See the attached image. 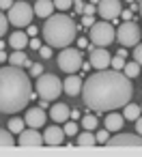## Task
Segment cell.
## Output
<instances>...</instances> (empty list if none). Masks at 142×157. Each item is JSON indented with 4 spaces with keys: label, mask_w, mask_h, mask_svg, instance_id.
<instances>
[{
    "label": "cell",
    "mask_w": 142,
    "mask_h": 157,
    "mask_svg": "<svg viewBox=\"0 0 142 157\" xmlns=\"http://www.w3.org/2000/svg\"><path fill=\"white\" fill-rule=\"evenodd\" d=\"M131 78L118 73L116 69H99L97 73L88 75L82 86V99L95 112H112L116 108H125L131 101Z\"/></svg>",
    "instance_id": "6da1fadb"
},
{
    "label": "cell",
    "mask_w": 142,
    "mask_h": 157,
    "mask_svg": "<svg viewBox=\"0 0 142 157\" xmlns=\"http://www.w3.org/2000/svg\"><path fill=\"white\" fill-rule=\"evenodd\" d=\"M33 97V84L28 73L22 67H2L0 69V112L2 114H17L26 108Z\"/></svg>",
    "instance_id": "7a4b0ae2"
},
{
    "label": "cell",
    "mask_w": 142,
    "mask_h": 157,
    "mask_svg": "<svg viewBox=\"0 0 142 157\" xmlns=\"http://www.w3.org/2000/svg\"><path fill=\"white\" fill-rule=\"evenodd\" d=\"M78 24L69 15H50L43 24V37L52 48H69L75 41Z\"/></svg>",
    "instance_id": "3957f363"
},
{
    "label": "cell",
    "mask_w": 142,
    "mask_h": 157,
    "mask_svg": "<svg viewBox=\"0 0 142 157\" xmlns=\"http://www.w3.org/2000/svg\"><path fill=\"white\" fill-rule=\"evenodd\" d=\"M35 90H37V95H39L41 99L54 101L65 88H63V82L58 80V75H54V73H41V75L37 78Z\"/></svg>",
    "instance_id": "277c9868"
},
{
    "label": "cell",
    "mask_w": 142,
    "mask_h": 157,
    "mask_svg": "<svg viewBox=\"0 0 142 157\" xmlns=\"http://www.w3.org/2000/svg\"><path fill=\"white\" fill-rule=\"evenodd\" d=\"M88 37H90V43L99 45V48H108L110 43H114V26L103 20V22H95L90 28H88Z\"/></svg>",
    "instance_id": "5b68a950"
},
{
    "label": "cell",
    "mask_w": 142,
    "mask_h": 157,
    "mask_svg": "<svg viewBox=\"0 0 142 157\" xmlns=\"http://www.w3.org/2000/svg\"><path fill=\"white\" fill-rule=\"evenodd\" d=\"M33 15H35V9L26 2V0H17L13 2V7L9 9V22L17 28H24L33 22Z\"/></svg>",
    "instance_id": "8992f818"
},
{
    "label": "cell",
    "mask_w": 142,
    "mask_h": 157,
    "mask_svg": "<svg viewBox=\"0 0 142 157\" xmlns=\"http://www.w3.org/2000/svg\"><path fill=\"white\" fill-rule=\"evenodd\" d=\"M58 67L65 73H78L82 69V52L75 48H63L58 54Z\"/></svg>",
    "instance_id": "52a82bcc"
},
{
    "label": "cell",
    "mask_w": 142,
    "mask_h": 157,
    "mask_svg": "<svg viewBox=\"0 0 142 157\" xmlns=\"http://www.w3.org/2000/svg\"><path fill=\"white\" fill-rule=\"evenodd\" d=\"M116 39H118V43L123 45V48H136L138 43H140V39H142V33H140V28L131 22V20H127V22H123L121 26H118V30H116Z\"/></svg>",
    "instance_id": "ba28073f"
},
{
    "label": "cell",
    "mask_w": 142,
    "mask_h": 157,
    "mask_svg": "<svg viewBox=\"0 0 142 157\" xmlns=\"http://www.w3.org/2000/svg\"><path fill=\"white\" fill-rule=\"evenodd\" d=\"M88 52H90V58H88V60H90V65H93L95 69H108V67H110L112 56H110L108 50H103V48L90 43V45H88Z\"/></svg>",
    "instance_id": "9c48e42d"
},
{
    "label": "cell",
    "mask_w": 142,
    "mask_h": 157,
    "mask_svg": "<svg viewBox=\"0 0 142 157\" xmlns=\"http://www.w3.org/2000/svg\"><path fill=\"white\" fill-rule=\"evenodd\" d=\"M97 11L103 20H114L123 13V7H121V0H99V5H97Z\"/></svg>",
    "instance_id": "30bf717a"
},
{
    "label": "cell",
    "mask_w": 142,
    "mask_h": 157,
    "mask_svg": "<svg viewBox=\"0 0 142 157\" xmlns=\"http://www.w3.org/2000/svg\"><path fill=\"white\" fill-rule=\"evenodd\" d=\"M106 146H142V136L136 131V133H116L112 136Z\"/></svg>",
    "instance_id": "8fae6325"
},
{
    "label": "cell",
    "mask_w": 142,
    "mask_h": 157,
    "mask_svg": "<svg viewBox=\"0 0 142 157\" xmlns=\"http://www.w3.org/2000/svg\"><path fill=\"white\" fill-rule=\"evenodd\" d=\"M20 146H43V136L35 129V127H28L20 133V140H17Z\"/></svg>",
    "instance_id": "7c38bea8"
},
{
    "label": "cell",
    "mask_w": 142,
    "mask_h": 157,
    "mask_svg": "<svg viewBox=\"0 0 142 157\" xmlns=\"http://www.w3.org/2000/svg\"><path fill=\"white\" fill-rule=\"evenodd\" d=\"M24 121H26L28 127H35V129L43 127V125H45V112H43V108H41V105H37V108H28Z\"/></svg>",
    "instance_id": "4fadbf2b"
},
{
    "label": "cell",
    "mask_w": 142,
    "mask_h": 157,
    "mask_svg": "<svg viewBox=\"0 0 142 157\" xmlns=\"http://www.w3.org/2000/svg\"><path fill=\"white\" fill-rule=\"evenodd\" d=\"M65 129L63 127H58V125H52V127H45V133H43V142L48 144V146H58V144H63V140H65Z\"/></svg>",
    "instance_id": "5bb4252c"
},
{
    "label": "cell",
    "mask_w": 142,
    "mask_h": 157,
    "mask_svg": "<svg viewBox=\"0 0 142 157\" xmlns=\"http://www.w3.org/2000/svg\"><path fill=\"white\" fill-rule=\"evenodd\" d=\"M50 118L54 123H67L71 118V110L67 103H54L52 110H50Z\"/></svg>",
    "instance_id": "9a60e30c"
},
{
    "label": "cell",
    "mask_w": 142,
    "mask_h": 157,
    "mask_svg": "<svg viewBox=\"0 0 142 157\" xmlns=\"http://www.w3.org/2000/svg\"><path fill=\"white\" fill-rule=\"evenodd\" d=\"M82 86H84V82H82V80H80V75H75V73H69V78H67V80H65V84H63V88H65V93H67L69 97L80 95Z\"/></svg>",
    "instance_id": "2e32d148"
},
{
    "label": "cell",
    "mask_w": 142,
    "mask_h": 157,
    "mask_svg": "<svg viewBox=\"0 0 142 157\" xmlns=\"http://www.w3.org/2000/svg\"><path fill=\"white\" fill-rule=\"evenodd\" d=\"M35 15L37 17H50L52 13H54V9H56V5H54V0H37L35 2Z\"/></svg>",
    "instance_id": "e0dca14e"
},
{
    "label": "cell",
    "mask_w": 142,
    "mask_h": 157,
    "mask_svg": "<svg viewBox=\"0 0 142 157\" xmlns=\"http://www.w3.org/2000/svg\"><path fill=\"white\" fill-rule=\"evenodd\" d=\"M106 129L108 131H121V127H123V123H125V116H121V114H116L114 110L112 112H108V116H106Z\"/></svg>",
    "instance_id": "ac0fdd59"
},
{
    "label": "cell",
    "mask_w": 142,
    "mask_h": 157,
    "mask_svg": "<svg viewBox=\"0 0 142 157\" xmlns=\"http://www.w3.org/2000/svg\"><path fill=\"white\" fill-rule=\"evenodd\" d=\"M9 45H11L13 50H24V48L28 45V37H26V33H22V30L11 33V37H9Z\"/></svg>",
    "instance_id": "d6986e66"
},
{
    "label": "cell",
    "mask_w": 142,
    "mask_h": 157,
    "mask_svg": "<svg viewBox=\"0 0 142 157\" xmlns=\"http://www.w3.org/2000/svg\"><path fill=\"white\" fill-rule=\"evenodd\" d=\"M75 144H78V146H95V144H97V136H95L90 129H84V131L75 138Z\"/></svg>",
    "instance_id": "ffe728a7"
},
{
    "label": "cell",
    "mask_w": 142,
    "mask_h": 157,
    "mask_svg": "<svg viewBox=\"0 0 142 157\" xmlns=\"http://www.w3.org/2000/svg\"><path fill=\"white\" fill-rule=\"evenodd\" d=\"M9 63H11V65H15V67H28V65H30V60H28L26 52H22V50H15V52L9 56Z\"/></svg>",
    "instance_id": "44dd1931"
},
{
    "label": "cell",
    "mask_w": 142,
    "mask_h": 157,
    "mask_svg": "<svg viewBox=\"0 0 142 157\" xmlns=\"http://www.w3.org/2000/svg\"><path fill=\"white\" fill-rule=\"evenodd\" d=\"M123 116H125L127 121H138V118L142 116V108H140V105H136V103H127V105H125Z\"/></svg>",
    "instance_id": "7402d4cb"
},
{
    "label": "cell",
    "mask_w": 142,
    "mask_h": 157,
    "mask_svg": "<svg viewBox=\"0 0 142 157\" xmlns=\"http://www.w3.org/2000/svg\"><path fill=\"white\" fill-rule=\"evenodd\" d=\"M140 69H142V67H140L136 60H133V63L129 60V63H125V67H123V73H125L127 78H138V75H140Z\"/></svg>",
    "instance_id": "603a6c76"
},
{
    "label": "cell",
    "mask_w": 142,
    "mask_h": 157,
    "mask_svg": "<svg viewBox=\"0 0 142 157\" xmlns=\"http://www.w3.org/2000/svg\"><path fill=\"white\" fill-rule=\"evenodd\" d=\"M9 129H11V133H22L24 129H26V121L24 118H17V116H13L11 121H9Z\"/></svg>",
    "instance_id": "cb8c5ba5"
},
{
    "label": "cell",
    "mask_w": 142,
    "mask_h": 157,
    "mask_svg": "<svg viewBox=\"0 0 142 157\" xmlns=\"http://www.w3.org/2000/svg\"><path fill=\"white\" fill-rule=\"evenodd\" d=\"M0 146H15V138L11 136V129H0Z\"/></svg>",
    "instance_id": "d4e9b609"
},
{
    "label": "cell",
    "mask_w": 142,
    "mask_h": 157,
    "mask_svg": "<svg viewBox=\"0 0 142 157\" xmlns=\"http://www.w3.org/2000/svg\"><path fill=\"white\" fill-rule=\"evenodd\" d=\"M7 28H9V15H5L0 11V39L7 35Z\"/></svg>",
    "instance_id": "484cf974"
},
{
    "label": "cell",
    "mask_w": 142,
    "mask_h": 157,
    "mask_svg": "<svg viewBox=\"0 0 142 157\" xmlns=\"http://www.w3.org/2000/svg\"><path fill=\"white\" fill-rule=\"evenodd\" d=\"M82 125H84V129H90V131H93V129L97 127V118H95L93 114H88V116L82 118Z\"/></svg>",
    "instance_id": "4316f807"
},
{
    "label": "cell",
    "mask_w": 142,
    "mask_h": 157,
    "mask_svg": "<svg viewBox=\"0 0 142 157\" xmlns=\"http://www.w3.org/2000/svg\"><path fill=\"white\" fill-rule=\"evenodd\" d=\"M54 5L58 11H69L73 7V0H54Z\"/></svg>",
    "instance_id": "83f0119b"
},
{
    "label": "cell",
    "mask_w": 142,
    "mask_h": 157,
    "mask_svg": "<svg viewBox=\"0 0 142 157\" xmlns=\"http://www.w3.org/2000/svg\"><path fill=\"white\" fill-rule=\"evenodd\" d=\"M63 129H65V133H67V136H78V125H75L71 118L65 123V127H63Z\"/></svg>",
    "instance_id": "f1b7e54d"
},
{
    "label": "cell",
    "mask_w": 142,
    "mask_h": 157,
    "mask_svg": "<svg viewBox=\"0 0 142 157\" xmlns=\"http://www.w3.org/2000/svg\"><path fill=\"white\" fill-rule=\"evenodd\" d=\"M110 65H112V69H116V71H118V69H123V67H125V56H118V54H116V56L112 58V63H110Z\"/></svg>",
    "instance_id": "f546056e"
},
{
    "label": "cell",
    "mask_w": 142,
    "mask_h": 157,
    "mask_svg": "<svg viewBox=\"0 0 142 157\" xmlns=\"http://www.w3.org/2000/svg\"><path fill=\"white\" fill-rule=\"evenodd\" d=\"M110 140V131L103 129V131H97V144H106Z\"/></svg>",
    "instance_id": "4dcf8cb0"
},
{
    "label": "cell",
    "mask_w": 142,
    "mask_h": 157,
    "mask_svg": "<svg viewBox=\"0 0 142 157\" xmlns=\"http://www.w3.org/2000/svg\"><path fill=\"white\" fill-rule=\"evenodd\" d=\"M133 60L142 67V43H138V45L133 48Z\"/></svg>",
    "instance_id": "1f68e13d"
},
{
    "label": "cell",
    "mask_w": 142,
    "mask_h": 157,
    "mask_svg": "<svg viewBox=\"0 0 142 157\" xmlns=\"http://www.w3.org/2000/svg\"><path fill=\"white\" fill-rule=\"evenodd\" d=\"M39 54H41V58L48 60V58L52 56V45H41V48H39Z\"/></svg>",
    "instance_id": "d6a6232c"
},
{
    "label": "cell",
    "mask_w": 142,
    "mask_h": 157,
    "mask_svg": "<svg viewBox=\"0 0 142 157\" xmlns=\"http://www.w3.org/2000/svg\"><path fill=\"white\" fill-rule=\"evenodd\" d=\"M30 73H33L35 78H39V75L43 73V67H41L39 63H37V65H30Z\"/></svg>",
    "instance_id": "836d02e7"
},
{
    "label": "cell",
    "mask_w": 142,
    "mask_h": 157,
    "mask_svg": "<svg viewBox=\"0 0 142 157\" xmlns=\"http://www.w3.org/2000/svg\"><path fill=\"white\" fill-rule=\"evenodd\" d=\"M95 11H97V5H93V2H88L84 7V15H95Z\"/></svg>",
    "instance_id": "e575fe53"
},
{
    "label": "cell",
    "mask_w": 142,
    "mask_h": 157,
    "mask_svg": "<svg viewBox=\"0 0 142 157\" xmlns=\"http://www.w3.org/2000/svg\"><path fill=\"white\" fill-rule=\"evenodd\" d=\"M82 24H84L86 28H90V26L95 24V17H93V15H84V17H82Z\"/></svg>",
    "instance_id": "d590c367"
},
{
    "label": "cell",
    "mask_w": 142,
    "mask_h": 157,
    "mask_svg": "<svg viewBox=\"0 0 142 157\" xmlns=\"http://www.w3.org/2000/svg\"><path fill=\"white\" fill-rule=\"evenodd\" d=\"M11 7H13V0H0V9H7L9 11Z\"/></svg>",
    "instance_id": "8d00e7d4"
},
{
    "label": "cell",
    "mask_w": 142,
    "mask_h": 157,
    "mask_svg": "<svg viewBox=\"0 0 142 157\" xmlns=\"http://www.w3.org/2000/svg\"><path fill=\"white\" fill-rule=\"evenodd\" d=\"M121 17L127 22V20H131V17H133V13H131V11H123V13H121Z\"/></svg>",
    "instance_id": "74e56055"
},
{
    "label": "cell",
    "mask_w": 142,
    "mask_h": 157,
    "mask_svg": "<svg viewBox=\"0 0 142 157\" xmlns=\"http://www.w3.org/2000/svg\"><path fill=\"white\" fill-rule=\"evenodd\" d=\"M30 48H33V50H39V48H41V41H39V39H33V41H30Z\"/></svg>",
    "instance_id": "f35d334b"
},
{
    "label": "cell",
    "mask_w": 142,
    "mask_h": 157,
    "mask_svg": "<svg viewBox=\"0 0 142 157\" xmlns=\"http://www.w3.org/2000/svg\"><path fill=\"white\" fill-rule=\"evenodd\" d=\"M136 131H138V133L142 136V116H140V118L136 121Z\"/></svg>",
    "instance_id": "ab89813d"
},
{
    "label": "cell",
    "mask_w": 142,
    "mask_h": 157,
    "mask_svg": "<svg viewBox=\"0 0 142 157\" xmlns=\"http://www.w3.org/2000/svg\"><path fill=\"white\" fill-rule=\"evenodd\" d=\"M26 35H33V37H35V35H37V28H35L33 24H28V33H26Z\"/></svg>",
    "instance_id": "60d3db41"
},
{
    "label": "cell",
    "mask_w": 142,
    "mask_h": 157,
    "mask_svg": "<svg viewBox=\"0 0 142 157\" xmlns=\"http://www.w3.org/2000/svg\"><path fill=\"white\" fill-rule=\"evenodd\" d=\"M5 60H9V56H7V52H0V63H5Z\"/></svg>",
    "instance_id": "b9f144b4"
},
{
    "label": "cell",
    "mask_w": 142,
    "mask_h": 157,
    "mask_svg": "<svg viewBox=\"0 0 142 157\" xmlns=\"http://www.w3.org/2000/svg\"><path fill=\"white\" fill-rule=\"evenodd\" d=\"M78 45H80V48H86V45H88V41H86V39H80V41H78Z\"/></svg>",
    "instance_id": "7bdbcfd3"
},
{
    "label": "cell",
    "mask_w": 142,
    "mask_h": 157,
    "mask_svg": "<svg viewBox=\"0 0 142 157\" xmlns=\"http://www.w3.org/2000/svg\"><path fill=\"white\" fill-rule=\"evenodd\" d=\"M71 118H73V121H75V118H80V112H78V110H73V112H71Z\"/></svg>",
    "instance_id": "ee69618b"
},
{
    "label": "cell",
    "mask_w": 142,
    "mask_h": 157,
    "mask_svg": "<svg viewBox=\"0 0 142 157\" xmlns=\"http://www.w3.org/2000/svg\"><path fill=\"white\" fill-rule=\"evenodd\" d=\"M138 11H140V17H142V0H138Z\"/></svg>",
    "instance_id": "f6af8a7d"
},
{
    "label": "cell",
    "mask_w": 142,
    "mask_h": 157,
    "mask_svg": "<svg viewBox=\"0 0 142 157\" xmlns=\"http://www.w3.org/2000/svg\"><path fill=\"white\" fill-rule=\"evenodd\" d=\"M90 2H93V5H99V0H90Z\"/></svg>",
    "instance_id": "bcb514c9"
},
{
    "label": "cell",
    "mask_w": 142,
    "mask_h": 157,
    "mask_svg": "<svg viewBox=\"0 0 142 157\" xmlns=\"http://www.w3.org/2000/svg\"><path fill=\"white\" fill-rule=\"evenodd\" d=\"M127 2H129V5H131V2H136V0H127Z\"/></svg>",
    "instance_id": "7dc6e473"
},
{
    "label": "cell",
    "mask_w": 142,
    "mask_h": 157,
    "mask_svg": "<svg viewBox=\"0 0 142 157\" xmlns=\"http://www.w3.org/2000/svg\"><path fill=\"white\" fill-rule=\"evenodd\" d=\"M140 108H142V103H140Z\"/></svg>",
    "instance_id": "c3c4849f"
}]
</instances>
